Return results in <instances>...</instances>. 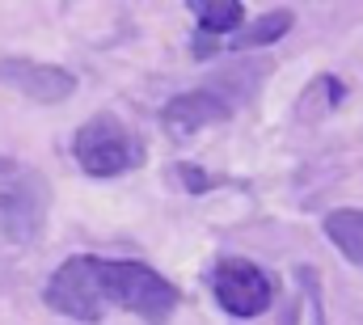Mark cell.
Listing matches in <instances>:
<instances>
[{"mask_svg": "<svg viewBox=\"0 0 363 325\" xmlns=\"http://www.w3.org/2000/svg\"><path fill=\"white\" fill-rule=\"evenodd\" d=\"M101 287H106V304L131 309L144 321H165L178 309V287L144 262H106L101 258Z\"/></svg>", "mask_w": 363, "mask_h": 325, "instance_id": "cell-1", "label": "cell"}, {"mask_svg": "<svg viewBox=\"0 0 363 325\" xmlns=\"http://www.w3.org/2000/svg\"><path fill=\"white\" fill-rule=\"evenodd\" d=\"M72 153H77L81 169L93 173V177H114V173H127V169H135V165L144 161L140 140L118 119H110V114H97V119H89L77 131Z\"/></svg>", "mask_w": 363, "mask_h": 325, "instance_id": "cell-2", "label": "cell"}, {"mask_svg": "<svg viewBox=\"0 0 363 325\" xmlns=\"http://www.w3.org/2000/svg\"><path fill=\"white\" fill-rule=\"evenodd\" d=\"M47 304L72 321H101L110 309L101 287V258H68L47 283Z\"/></svg>", "mask_w": 363, "mask_h": 325, "instance_id": "cell-3", "label": "cell"}, {"mask_svg": "<svg viewBox=\"0 0 363 325\" xmlns=\"http://www.w3.org/2000/svg\"><path fill=\"white\" fill-rule=\"evenodd\" d=\"M211 287H216V300H220L233 317H258V313H267V309H271V296H274L271 275L258 270V266L245 262V258H224V262L216 266Z\"/></svg>", "mask_w": 363, "mask_h": 325, "instance_id": "cell-4", "label": "cell"}, {"mask_svg": "<svg viewBox=\"0 0 363 325\" xmlns=\"http://www.w3.org/2000/svg\"><path fill=\"white\" fill-rule=\"evenodd\" d=\"M228 110H233V97L220 89V81H211V84H203V89H194V93L174 97L161 119H165L169 131L190 136V131H199V127H211V123L228 119Z\"/></svg>", "mask_w": 363, "mask_h": 325, "instance_id": "cell-5", "label": "cell"}, {"mask_svg": "<svg viewBox=\"0 0 363 325\" xmlns=\"http://www.w3.org/2000/svg\"><path fill=\"white\" fill-rule=\"evenodd\" d=\"M0 81L30 93L34 101H64L72 93V72L51 68V64H30V60H0Z\"/></svg>", "mask_w": 363, "mask_h": 325, "instance_id": "cell-6", "label": "cell"}, {"mask_svg": "<svg viewBox=\"0 0 363 325\" xmlns=\"http://www.w3.org/2000/svg\"><path fill=\"white\" fill-rule=\"evenodd\" d=\"M26 194H34V182L26 186H4L0 190V224L13 237H30L38 224V203H26Z\"/></svg>", "mask_w": 363, "mask_h": 325, "instance_id": "cell-7", "label": "cell"}, {"mask_svg": "<svg viewBox=\"0 0 363 325\" xmlns=\"http://www.w3.org/2000/svg\"><path fill=\"white\" fill-rule=\"evenodd\" d=\"M325 237L338 245L355 266H363V211L355 207H338L325 216Z\"/></svg>", "mask_w": 363, "mask_h": 325, "instance_id": "cell-8", "label": "cell"}, {"mask_svg": "<svg viewBox=\"0 0 363 325\" xmlns=\"http://www.w3.org/2000/svg\"><path fill=\"white\" fill-rule=\"evenodd\" d=\"M190 13H194L199 26L211 30V34H228V30H237L241 17H245V9H241L237 0H194Z\"/></svg>", "mask_w": 363, "mask_h": 325, "instance_id": "cell-9", "label": "cell"}, {"mask_svg": "<svg viewBox=\"0 0 363 325\" xmlns=\"http://www.w3.org/2000/svg\"><path fill=\"white\" fill-rule=\"evenodd\" d=\"M291 26V17L287 13H271V21H258L245 38H241V47H254V43H271V38H279L283 30Z\"/></svg>", "mask_w": 363, "mask_h": 325, "instance_id": "cell-10", "label": "cell"}]
</instances>
